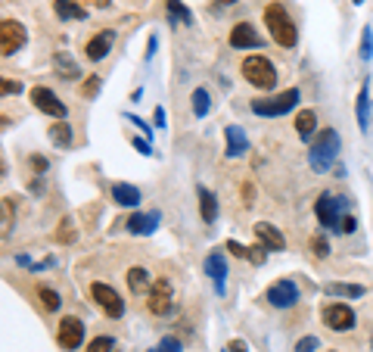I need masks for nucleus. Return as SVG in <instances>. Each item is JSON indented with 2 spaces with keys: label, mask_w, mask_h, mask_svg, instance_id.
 Segmentation results:
<instances>
[{
  "label": "nucleus",
  "mask_w": 373,
  "mask_h": 352,
  "mask_svg": "<svg viewBox=\"0 0 373 352\" xmlns=\"http://www.w3.org/2000/svg\"><path fill=\"white\" fill-rule=\"evenodd\" d=\"M339 131L336 128H323V131L314 134V140H311L308 147V165L317 172V175H323V172L333 169V163L339 159Z\"/></svg>",
  "instance_id": "1"
},
{
  "label": "nucleus",
  "mask_w": 373,
  "mask_h": 352,
  "mask_svg": "<svg viewBox=\"0 0 373 352\" xmlns=\"http://www.w3.org/2000/svg\"><path fill=\"white\" fill-rule=\"evenodd\" d=\"M265 26H267V32H271L274 44L283 47V50H289V47L298 44V28H296V22H292V16L286 13L283 3H267L265 7Z\"/></svg>",
  "instance_id": "2"
},
{
  "label": "nucleus",
  "mask_w": 373,
  "mask_h": 352,
  "mask_svg": "<svg viewBox=\"0 0 373 352\" xmlns=\"http://www.w3.org/2000/svg\"><path fill=\"white\" fill-rule=\"evenodd\" d=\"M240 75L246 78L255 91H261V94H267V91L277 88V78H280L277 75V66H274L267 57H261V53H252V57L242 59Z\"/></svg>",
  "instance_id": "3"
},
{
  "label": "nucleus",
  "mask_w": 373,
  "mask_h": 352,
  "mask_svg": "<svg viewBox=\"0 0 373 352\" xmlns=\"http://www.w3.org/2000/svg\"><path fill=\"white\" fill-rule=\"evenodd\" d=\"M298 100H302V91H298V88H289V91H283V94H274V97H255V100L249 103V109H252L255 115L280 119V115L292 113V109L298 106Z\"/></svg>",
  "instance_id": "4"
},
{
  "label": "nucleus",
  "mask_w": 373,
  "mask_h": 352,
  "mask_svg": "<svg viewBox=\"0 0 373 352\" xmlns=\"http://www.w3.org/2000/svg\"><path fill=\"white\" fill-rule=\"evenodd\" d=\"M348 206V196H336V194H321L314 200V215L323 225V231H336L342 228V209Z\"/></svg>",
  "instance_id": "5"
},
{
  "label": "nucleus",
  "mask_w": 373,
  "mask_h": 352,
  "mask_svg": "<svg viewBox=\"0 0 373 352\" xmlns=\"http://www.w3.org/2000/svg\"><path fill=\"white\" fill-rule=\"evenodd\" d=\"M321 321H323V327H327V331L348 333L354 324H358V315H354V308L345 306V302H323Z\"/></svg>",
  "instance_id": "6"
},
{
  "label": "nucleus",
  "mask_w": 373,
  "mask_h": 352,
  "mask_svg": "<svg viewBox=\"0 0 373 352\" xmlns=\"http://www.w3.org/2000/svg\"><path fill=\"white\" fill-rule=\"evenodd\" d=\"M146 308H149V315H155V318L171 315V308H174V284L168 281V277H155L153 281V287H149V293H146Z\"/></svg>",
  "instance_id": "7"
},
{
  "label": "nucleus",
  "mask_w": 373,
  "mask_h": 352,
  "mask_svg": "<svg viewBox=\"0 0 373 352\" xmlns=\"http://www.w3.org/2000/svg\"><path fill=\"white\" fill-rule=\"evenodd\" d=\"M84 343V321L78 315H62L59 324H56V346L62 352H75Z\"/></svg>",
  "instance_id": "8"
},
{
  "label": "nucleus",
  "mask_w": 373,
  "mask_h": 352,
  "mask_svg": "<svg viewBox=\"0 0 373 352\" xmlns=\"http://www.w3.org/2000/svg\"><path fill=\"white\" fill-rule=\"evenodd\" d=\"M298 299H302V290H298V284L289 281V277H280V281H274L271 287L265 290V302L274 308H292Z\"/></svg>",
  "instance_id": "9"
},
{
  "label": "nucleus",
  "mask_w": 373,
  "mask_h": 352,
  "mask_svg": "<svg viewBox=\"0 0 373 352\" xmlns=\"http://www.w3.org/2000/svg\"><path fill=\"white\" fill-rule=\"evenodd\" d=\"M90 299L97 302V306L103 308L109 318H122V315H124V299L118 296L115 287H109V284L93 281V284H90Z\"/></svg>",
  "instance_id": "10"
},
{
  "label": "nucleus",
  "mask_w": 373,
  "mask_h": 352,
  "mask_svg": "<svg viewBox=\"0 0 373 352\" xmlns=\"http://www.w3.org/2000/svg\"><path fill=\"white\" fill-rule=\"evenodd\" d=\"M31 106H35L37 113L50 115V119H68V106L50 88H44V84L31 88Z\"/></svg>",
  "instance_id": "11"
},
{
  "label": "nucleus",
  "mask_w": 373,
  "mask_h": 352,
  "mask_svg": "<svg viewBox=\"0 0 373 352\" xmlns=\"http://www.w3.org/2000/svg\"><path fill=\"white\" fill-rule=\"evenodd\" d=\"M25 41H28V35H25L22 22H16V19H3V22H0V53H3V57L19 53L25 47Z\"/></svg>",
  "instance_id": "12"
},
{
  "label": "nucleus",
  "mask_w": 373,
  "mask_h": 352,
  "mask_svg": "<svg viewBox=\"0 0 373 352\" xmlns=\"http://www.w3.org/2000/svg\"><path fill=\"white\" fill-rule=\"evenodd\" d=\"M230 47L233 50H265V41H261V35H258V28L252 26V22H236L233 28H230Z\"/></svg>",
  "instance_id": "13"
},
{
  "label": "nucleus",
  "mask_w": 373,
  "mask_h": 352,
  "mask_svg": "<svg viewBox=\"0 0 373 352\" xmlns=\"http://www.w3.org/2000/svg\"><path fill=\"white\" fill-rule=\"evenodd\" d=\"M112 44H115V32H112V28H103V32H97V35H93V38L84 44L87 63H103V59L109 57Z\"/></svg>",
  "instance_id": "14"
},
{
  "label": "nucleus",
  "mask_w": 373,
  "mask_h": 352,
  "mask_svg": "<svg viewBox=\"0 0 373 352\" xmlns=\"http://www.w3.org/2000/svg\"><path fill=\"white\" fill-rule=\"evenodd\" d=\"M202 268H205V275H209V281L215 284V290L224 296V290H227V259H224V252L211 250L209 256H205Z\"/></svg>",
  "instance_id": "15"
},
{
  "label": "nucleus",
  "mask_w": 373,
  "mask_h": 352,
  "mask_svg": "<svg viewBox=\"0 0 373 352\" xmlns=\"http://www.w3.org/2000/svg\"><path fill=\"white\" fill-rule=\"evenodd\" d=\"M109 196H112V203H118V206H124V209H137L140 206V200H143L140 187L124 184V181H112L109 184Z\"/></svg>",
  "instance_id": "16"
},
{
  "label": "nucleus",
  "mask_w": 373,
  "mask_h": 352,
  "mask_svg": "<svg viewBox=\"0 0 373 352\" xmlns=\"http://www.w3.org/2000/svg\"><path fill=\"white\" fill-rule=\"evenodd\" d=\"M252 231H255V240H258V243H265L271 252L286 250V240H283V234H280L277 228L271 225V221H258V225H255Z\"/></svg>",
  "instance_id": "17"
},
{
  "label": "nucleus",
  "mask_w": 373,
  "mask_h": 352,
  "mask_svg": "<svg viewBox=\"0 0 373 352\" xmlns=\"http://www.w3.org/2000/svg\"><path fill=\"white\" fill-rule=\"evenodd\" d=\"M159 221H162L159 212H149V215L134 212L128 221H124V228H128V234H140V237H146V234H153L155 228H159Z\"/></svg>",
  "instance_id": "18"
},
{
  "label": "nucleus",
  "mask_w": 373,
  "mask_h": 352,
  "mask_svg": "<svg viewBox=\"0 0 373 352\" xmlns=\"http://www.w3.org/2000/svg\"><path fill=\"white\" fill-rule=\"evenodd\" d=\"M196 196H199V215H202L205 225H215L218 219V196L211 194L205 184H196Z\"/></svg>",
  "instance_id": "19"
},
{
  "label": "nucleus",
  "mask_w": 373,
  "mask_h": 352,
  "mask_svg": "<svg viewBox=\"0 0 373 352\" xmlns=\"http://www.w3.org/2000/svg\"><path fill=\"white\" fill-rule=\"evenodd\" d=\"M224 138H227V156L230 159H236V156H246V150H249V140H246V134H242V128L240 125H227L224 128Z\"/></svg>",
  "instance_id": "20"
},
{
  "label": "nucleus",
  "mask_w": 373,
  "mask_h": 352,
  "mask_svg": "<svg viewBox=\"0 0 373 352\" xmlns=\"http://www.w3.org/2000/svg\"><path fill=\"white\" fill-rule=\"evenodd\" d=\"M124 277H128V290H131L134 296L149 293V287H153V277H149V271L143 268V265H131Z\"/></svg>",
  "instance_id": "21"
},
{
  "label": "nucleus",
  "mask_w": 373,
  "mask_h": 352,
  "mask_svg": "<svg viewBox=\"0 0 373 352\" xmlns=\"http://www.w3.org/2000/svg\"><path fill=\"white\" fill-rule=\"evenodd\" d=\"M53 69L59 78H66V82H75V78H81V66L75 63L72 57H68L66 50H56L53 53Z\"/></svg>",
  "instance_id": "22"
},
{
  "label": "nucleus",
  "mask_w": 373,
  "mask_h": 352,
  "mask_svg": "<svg viewBox=\"0 0 373 352\" xmlns=\"http://www.w3.org/2000/svg\"><path fill=\"white\" fill-rule=\"evenodd\" d=\"M323 293L327 296H336V299H361V296L367 293L361 284H345V281H333L323 287Z\"/></svg>",
  "instance_id": "23"
},
{
  "label": "nucleus",
  "mask_w": 373,
  "mask_h": 352,
  "mask_svg": "<svg viewBox=\"0 0 373 352\" xmlns=\"http://www.w3.org/2000/svg\"><path fill=\"white\" fill-rule=\"evenodd\" d=\"M354 115H358V125L361 131H367L370 128V84H361L358 91V100H354Z\"/></svg>",
  "instance_id": "24"
},
{
  "label": "nucleus",
  "mask_w": 373,
  "mask_h": 352,
  "mask_svg": "<svg viewBox=\"0 0 373 352\" xmlns=\"http://www.w3.org/2000/svg\"><path fill=\"white\" fill-rule=\"evenodd\" d=\"M53 13L59 16L62 22H68V19H75V22L87 19V10H84V7H78L75 0H53Z\"/></svg>",
  "instance_id": "25"
},
{
  "label": "nucleus",
  "mask_w": 373,
  "mask_h": 352,
  "mask_svg": "<svg viewBox=\"0 0 373 352\" xmlns=\"http://www.w3.org/2000/svg\"><path fill=\"white\" fill-rule=\"evenodd\" d=\"M292 125H296L298 138H302V140H311V134L317 131V113H314V109H302V113L296 115V122H292Z\"/></svg>",
  "instance_id": "26"
},
{
  "label": "nucleus",
  "mask_w": 373,
  "mask_h": 352,
  "mask_svg": "<svg viewBox=\"0 0 373 352\" xmlns=\"http://www.w3.org/2000/svg\"><path fill=\"white\" fill-rule=\"evenodd\" d=\"M50 140H53V147H59V150L72 147V125H68L66 119H56V125H50Z\"/></svg>",
  "instance_id": "27"
},
{
  "label": "nucleus",
  "mask_w": 373,
  "mask_h": 352,
  "mask_svg": "<svg viewBox=\"0 0 373 352\" xmlns=\"http://www.w3.org/2000/svg\"><path fill=\"white\" fill-rule=\"evenodd\" d=\"M165 10H168V22H180V26H193V13L180 3V0H165Z\"/></svg>",
  "instance_id": "28"
},
{
  "label": "nucleus",
  "mask_w": 373,
  "mask_h": 352,
  "mask_svg": "<svg viewBox=\"0 0 373 352\" xmlns=\"http://www.w3.org/2000/svg\"><path fill=\"white\" fill-rule=\"evenodd\" d=\"M37 302H41L47 312H56V308L62 306V296L56 293L53 287H47V284H37Z\"/></svg>",
  "instance_id": "29"
},
{
  "label": "nucleus",
  "mask_w": 373,
  "mask_h": 352,
  "mask_svg": "<svg viewBox=\"0 0 373 352\" xmlns=\"http://www.w3.org/2000/svg\"><path fill=\"white\" fill-rule=\"evenodd\" d=\"M190 100H193V115H196V119H205V115H209V106H211L209 91H205V88H196Z\"/></svg>",
  "instance_id": "30"
},
{
  "label": "nucleus",
  "mask_w": 373,
  "mask_h": 352,
  "mask_svg": "<svg viewBox=\"0 0 373 352\" xmlns=\"http://www.w3.org/2000/svg\"><path fill=\"white\" fill-rule=\"evenodd\" d=\"M115 349V337H93L90 343H87V352H112Z\"/></svg>",
  "instance_id": "31"
},
{
  "label": "nucleus",
  "mask_w": 373,
  "mask_h": 352,
  "mask_svg": "<svg viewBox=\"0 0 373 352\" xmlns=\"http://www.w3.org/2000/svg\"><path fill=\"white\" fill-rule=\"evenodd\" d=\"M361 59H373V28L367 26L364 28V35H361Z\"/></svg>",
  "instance_id": "32"
},
{
  "label": "nucleus",
  "mask_w": 373,
  "mask_h": 352,
  "mask_svg": "<svg viewBox=\"0 0 373 352\" xmlns=\"http://www.w3.org/2000/svg\"><path fill=\"white\" fill-rule=\"evenodd\" d=\"M99 84H103V78H99V75H90L84 84H81V97H87V100H93V97L99 94Z\"/></svg>",
  "instance_id": "33"
},
{
  "label": "nucleus",
  "mask_w": 373,
  "mask_h": 352,
  "mask_svg": "<svg viewBox=\"0 0 373 352\" xmlns=\"http://www.w3.org/2000/svg\"><path fill=\"white\" fill-rule=\"evenodd\" d=\"M311 252H314L317 259H327L329 256V243H327L323 234H314V237H311Z\"/></svg>",
  "instance_id": "34"
},
{
  "label": "nucleus",
  "mask_w": 373,
  "mask_h": 352,
  "mask_svg": "<svg viewBox=\"0 0 373 352\" xmlns=\"http://www.w3.org/2000/svg\"><path fill=\"white\" fill-rule=\"evenodd\" d=\"M146 352H180V340L178 337H162L159 343H155L153 349H146Z\"/></svg>",
  "instance_id": "35"
},
{
  "label": "nucleus",
  "mask_w": 373,
  "mask_h": 352,
  "mask_svg": "<svg viewBox=\"0 0 373 352\" xmlns=\"http://www.w3.org/2000/svg\"><path fill=\"white\" fill-rule=\"evenodd\" d=\"M56 240L59 243H75V228H72V221H59V228H56Z\"/></svg>",
  "instance_id": "36"
},
{
  "label": "nucleus",
  "mask_w": 373,
  "mask_h": 352,
  "mask_svg": "<svg viewBox=\"0 0 373 352\" xmlns=\"http://www.w3.org/2000/svg\"><path fill=\"white\" fill-rule=\"evenodd\" d=\"M317 349H321V340H317V337H302L292 352H317Z\"/></svg>",
  "instance_id": "37"
},
{
  "label": "nucleus",
  "mask_w": 373,
  "mask_h": 352,
  "mask_svg": "<svg viewBox=\"0 0 373 352\" xmlns=\"http://www.w3.org/2000/svg\"><path fill=\"white\" fill-rule=\"evenodd\" d=\"M267 246L265 243H255V246H249V259H252L255 265H265V259H267Z\"/></svg>",
  "instance_id": "38"
},
{
  "label": "nucleus",
  "mask_w": 373,
  "mask_h": 352,
  "mask_svg": "<svg viewBox=\"0 0 373 352\" xmlns=\"http://www.w3.org/2000/svg\"><path fill=\"white\" fill-rule=\"evenodd\" d=\"M224 250H230L236 259H249V246L236 243V240H227V243H224Z\"/></svg>",
  "instance_id": "39"
},
{
  "label": "nucleus",
  "mask_w": 373,
  "mask_h": 352,
  "mask_svg": "<svg viewBox=\"0 0 373 352\" xmlns=\"http://www.w3.org/2000/svg\"><path fill=\"white\" fill-rule=\"evenodd\" d=\"M354 231H358V219H354V215H342L339 234H354Z\"/></svg>",
  "instance_id": "40"
},
{
  "label": "nucleus",
  "mask_w": 373,
  "mask_h": 352,
  "mask_svg": "<svg viewBox=\"0 0 373 352\" xmlns=\"http://www.w3.org/2000/svg\"><path fill=\"white\" fill-rule=\"evenodd\" d=\"M124 119H128L131 125H137V128H140V131H143V138H146V140L153 138V131H149V125H146V122L140 119V115H124Z\"/></svg>",
  "instance_id": "41"
},
{
  "label": "nucleus",
  "mask_w": 373,
  "mask_h": 352,
  "mask_svg": "<svg viewBox=\"0 0 373 352\" xmlns=\"http://www.w3.org/2000/svg\"><path fill=\"white\" fill-rule=\"evenodd\" d=\"M134 150H137V153H143V156H153V147H149V140H146V138H143V140H137V138H134Z\"/></svg>",
  "instance_id": "42"
},
{
  "label": "nucleus",
  "mask_w": 373,
  "mask_h": 352,
  "mask_svg": "<svg viewBox=\"0 0 373 352\" xmlns=\"http://www.w3.org/2000/svg\"><path fill=\"white\" fill-rule=\"evenodd\" d=\"M28 165L37 172V175H41V172H47V159H44V156H31V159H28Z\"/></svg>",
  "instance_id": "43"
},
{
  "label": "nucleus",
  "mask_w": 373,
  "mask_h": 352,
  "mask_svg": "<svg viewBox=\"0 0 373 352\" xmlns=\"http://www.w3.org/2000/svg\"><path fill=\"white\" fill-rule=\"evenodd\" d=\"M19 91H22V84H19V82H10V78H3V97L19 94Z\"/></svg>",
  "instance_id": "44"
},
{
  "label": "nucleus",
  "mask_w": 373,
  "mask_h": 352,
  "mask_svg": "<svg viewBox=\"0 0 373 352\" xmlns=\"http://www.w3.org/2000/svg\"><path fill=\"white\" fill-rule=\"evenodd\" d=\"M242 203H246V206H252L255 203V187L252 184H242Z\"/></svg>",
  "instance_id": "45"
},
{
  "label": "nucleus",
  "mask_w": 373,
  "mask_h": 352,
  "mask_svg": "<svg viewBox=\"0 0 373 352\" xmlns=\"http://www.w3.org/2000/svg\"><path fill=\"white\" fill-rule=\"evenodd\" d=\"M155 47H159V38H155V35H149V41H146V59L155 57Z\"/></svg>",
  "instance_id": "46"
},
{
  "label": "nucleus",
  "mask_w": 373,
  "mask_h": 352,
  "mask_svg": "<svg viewBox=\"0 0 373 352\" xmlns=\"http://www.w3.org/2000/svg\"><path fill=\"white\" fill-rule=\"evenodd\" d=\"M227 352H249V346L242 343V340H230V343H227Z\"/></svg>",
  "instance_id": "47"
},
{
  "label": "nucleus",
  "mask_w": 373,
  "mask_h": 352,
  "mask_svg": "<svg viewBox=\"0 0 373 352\" xmlns=\"http://www.w3.org/2000/svg\"><path fill=\"white\" fill-rule=\"evenodd\" d=\"M153 119H155V125H159V128H165V109L155 106V115H153Z\"/></svg>",
  "instance_id": "48"
},
{
  "label": "nucleus",
  "mask_w": 373,
  "mask_h": 352,
  "mask_svg": "<svg viewBox=\"0 0 373 352\" xmlns=\"http://www.w3.org/2000/svg\"><path fill=\"white\" fill-rule=\"evenodd\" d=\"M218 3H221V7H230V3H236V0H218Z\"/></svg>",
  "instance_id": "49"
},
{
  "label": "nucleus",
  "mask_w": 373,
  "mask_h": 352,
  "mask_svg": "<svg viewBox=\"0 0 373 352\" xmlns=\"http://www.w3.org/2000/svg\"><path fill=\"white\" fill-rule=\"evenodd\" d=\"M354 3H358V7H361V3H364V0H354Z\"/></svg>",
  "instance_id": "50"
},
{
  "label": "nucleus",
  "mask_w": 373,
  "mask_h": 352,
  "mask_svg": "<svg viewBox=\"0 0 373 352\" xmlns=\"http://www.w3.org/2000/svg\"><path fill=\"white\" fill-rule=\"evenodd\" d=\"M329 352H336V349H329Z\"/></svg>",
  "instance_id": "51"
},
{
  "label": "nucleus",
  "mask_w": 373,
  "mask_h": 352,
  "mask_svg": "<svg viewBox=\"0 0 373 352\" xmlns=\"http://www.w3.org/2000/svg\"><path fill=\"white\" fill-rule=\"evenodd\" d=\"M224 352H227V349H224Z\"/></svg>",
  "instance_id": "52"
}]
</instances>
